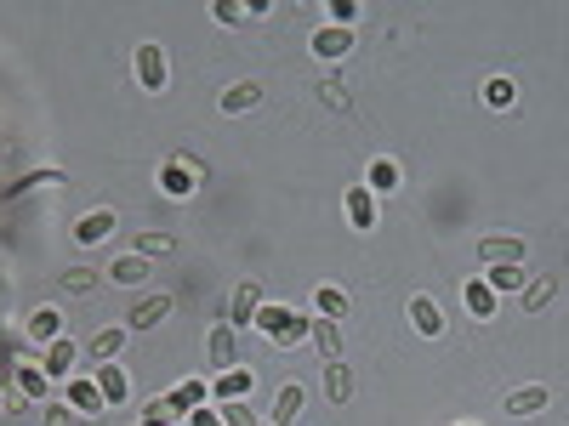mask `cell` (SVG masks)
<instances>
[{"instance_id":"obj_25","label":"cell","mask_w":569,"mask_h":426,"mask_svg":"<svg viewBox=\"0 0 569 426\" xmlns=\"http://www.w3.org/2000/svg\"><path fill=\"white\" fill-rule=\"evenodd\" d=\"M69 403H74V410H103V392H97V381H69Z\"/></svg>"},{"instance_id":"obj_19","label":"cell","mask_w":569,"mask_h":426,"mask_svg":"<svg viewBox=\"0 0 569 426\" xmlns=\"http://www.w3.org/2000/svg\"><path fill=\"white\" fill-rule=\"evenodd\" d=\"M97 392H103V403H125L132 381H125V370H120V364H97Z\"/></svg>"},{"instance_id":"obj_8","label":"cell","mask_w":569,"mask_h":426,"mask_svg":"<svg viewBox=\"0 0 569 426\" xmlns=\"http://www.w3.org/2000/svg\"><path fill=\"white\" fill-rule=\"evenodd\" d=\"M125 335H132V330H125V324H103V330H92V341H86V353L97 358V364H114V358L125 353Z\"/></svg>"},{"instance_id":"obj_23","label":"cell","mask_w":569,"mask_h":426,"mask_svg":"<svg viewBox=\"0 0 569 426\" xmlns=\"http://www.w3.org/2000/svg\"><path fill=\"white\" fill-rule=\"evenodd\" d=\"M109 279H114V285H142V279H149V256H137V250L120 256V262L109 267Z\"/></svg>"},{"instance_id":"obj_7","label":"cell","mask_w":569,"mask_h":426,"mask_svg":"<svg viewBox=\"0 0 569 426\" xmlns=\"http://www.w3.org/2000/svg\"><path fill=\"white\" fill-rule=\"evenodd\" d=\"M228 313H234V330L257 324V313H262V285H257V279H240V290H234V302H228Z\"/></svg>"},{"instance_id":"obj_5","label":"cell","mask_w":569,"mask_h":426,"mask_svg":"<svg viewBox=\"0 0 569 426\" xmlns=\"http://www.w3.org/2000/svg\"><path fill=\"white\" fill-rule=\"evenodd\" d=\"M205 358H211V370H234L240 364V341H234V324H217L211 330V341H205Z\"/></svg>"},{"instance_id":"obj_10","label":"cell","mask_w":569,"mask_h":426,"mask_svg":"<svg viewBox=\"0 0 569 426\" xmlns=\"http://www.w3.org/2000/svg\"><path fill=\"white\" fill-rule=\"evenodd\" d=\"M250 387H257V370H245V364H234V370L217 375V398H222V403H245Z\"/></svg>"},{"instance_id":"obj_29","label":"cell","mask_w":569,"mask_h":426,"mask_svg":"<svg viewBox=\"0 0 569 426\" xmlns=\"http://www.w3.org/2000/svg\"><path fill=\"white\" fill-rule=\"evenodd\" d=\"M484 102H490V109H513V102H518V85H513V80H490V85H484Z\"/></svg>"},{"instance_id":"obj_12","label":"cell","mask_w":569,"mask_h":426,"mask_svg":"<svg viewBox=\"0 0 569 426\" xmlns=\"http://www.w3.org/2000/svg\"><path fill=\"white\" fill-rule=\"evenodd\" d=\"M302 387H297V381H285V387L280 392H273V415H268V426H290V421H297L302 415Z\"/></svg>"},{"instance_id":"obj_31","label":"cell","mask_w":569,"mask_h":426,"mask_svg":"<svg viewBox=\"0 0 569 426\" xmlns=\"http://www.w3.org/2000/svg\"><path fill=\"white\" fill-rule=\"evenodd\" d=\"M172 250H177L172 233H142L137 239V256H172Z\"/></svg>"},{"instance_id":"obj_20","label":"cell","mask_w":569,"mask_h":426,"mask_svg":"<svg viewBox=\"0 0 569 426\" xmlns=\"http://www.w3.org/2000/svg\"><path fill=\"white\" fill-rule=\"evenodd\" d=\"M29 335L46 341V347H52V341H63V313L57 307H34L29 313Z\"/></svg>"},{"instance_id":"obj_35","label":"cell","mask_w":569,"mask_h":426,"mask_svg":"<svg viewBox=\"0 0 569 426\" xmlns=\"http://www.w3.org/2000/svg\"><path fill=\"white\" fill-rule=\"evenodd\" d=\"M217 415H222V426H257V415H250L245 403H222Z\"/></svg>"},{"instance_id":"obj_17","label":"cell","mask_w":569,"mask_h":426,"mask_svg":"<svg viewBox=\"0 0 569 426\" xmlns=\"http://www.w3.org/2000/svg\"><path fill=\"white\" fill-rule=\"evenodd\" d=\"M308 341L319 347V358H325V364H330V358H342V330H336L330 318H313V324H308Z\"/></svg>"},{"instance_id":"obj_6","label":"cell","mask_w":569,"mask_h":426,"mask_svg":"<svg viewBox=\"0 0 569 426\" xmlns=\"http://www.w3.org/2000/svg\"><path fill=\"white\" fill-rule=\"evenodd\" d=\"M160 403H165V415H172V421H188L205 403V381H182V387H172Z\"/></svg>"},{"instance_id":"obj_4","label":"cell","mask_w":569,"mask_h":426,"mask_svg":"<svg viewBox=\"0 0 569 426\" xmlns=\"http://www.w3.org/2000/svg\"><path fill=\"white\" fill-rule=\"evenodd\" d=\"M194 182H200V165H194V154H177L172 165L160 170V188H165L172 199H188V194H194Z\"/></svg>"},{"instance_id":"obj_39","label":"cell","mask_w":569,"mask_h":426,"mask_svg":"<svg viewBox=\"0 0 569 426\" xmlns=\"http://www.w3.org/2000/svg\"><path fill=\"white\" fill-rule=\"evenodd\" d=\"M217 24H240V6H234V0H217Z\"/></svg>"},{"instance_id":"obj_38","label":"cell","mask_w":569,"mask_h":426,"mask_svg":"<svg viewBox=\"0 0 569 426\" xmlns=\"http://www.w3.org/2000/svg\"><path fill=\"white\" fill-rule=\"evenodd\" d=\"M182 426H222V415H217V410H194V415H188Z\"/></svg>"},{"instance_id":"obj_15","label":"cell","mask_w":569,"mask_h":426,"mask_svg":"<svg viewBox=\"0 0 569 426\" xmlns=\"http://www.w3.org/2000/svg\"><path fill=\"white\" fill-rule=\"evenodd\" d=\"M262 102V85L257 80H240V85H228L222 92V114H250Z\"/></svg>"},{"instance_id":"obj_2","label":"cell","mask_w":569,"mask_h":426,"mask_svg":"<svg viewBox=\"0 0 569 426\" xmlns=\"http://www.w3.org/2000/svg\"><path fill=\"white\" fill-rule=\"evenodd\" d=\"M132 69H137V85H149V92H165V80H172L165 46H154V40H142V46L132 52Z\"/></svg>"},{"instance_id":"obj_34","label":"cell","mask_w":569,"mask_h":426,"mask_svg":"<svg viewBox=\"0 0 569 426\" xmlns=\"http://www.w3.org/2000/svg\"><path fill=\"white\" fill-rule=\"evenodd\" d=\"M319 102H325V109H336V114H348V85L325 80V85H319Z\"/></svg>"},{"instance_id":"obj_21","label":"cell","mask_w":569,"mask_h":426,"mask_svg":"<svg viewBox=\"0 0 569 426\" xmlns=\"http://www.w3.org/2000/svg\"><path fill=\"white\" fill-rule=\"evenodd\" d=\"M74 358H80V347H74L69 335H63V341H52V347H46V364H40V370L57 381V375H69V370H74Z\"/></svg>"},{"instance_id":"obj_1","label":"cell","mask_w":569,"mask_h":426,"mask_svg":"<svg viewBox=\"0 0 569 426\" xmlns=\"http://www.w3.org/2000/svg\"><path fill=\"white\" fill-rule=\"evenodd\" d=\"M308 324L313 318H302V313H290V307H273V302H262V313H257V330L273 341V347H302L308 341Z\"/></svg>"},{"instance_id":"obj_28","label":"cell","mask_w":569,"mask_h":426,"mask_svg":"<svg viewBox=\"0 0 569 426\" xmlns=\"http://www.w3.org/2000/svg\"><path fill=\"white\" fill-rule=\"evenodd\" d=\"M97 279H103V273H92V267H69V273H63V290H69V295H92Z\"/></svg>"},{"instance_id":"obj_11","label":"cell","mask_w":569,"mask_h":426,"mask_svg":"<svg viewBox=\"0 0 569 426\" xmlns=\"http://www.w3.org/2000/svg\"><path fill=\"white\" fill-rule=\"evenodd\" d=\"M410 324L421 330V335H445V313H438V302H433V295H410Z\"/></svg>"},{"instance_id":"obj_27","label":"cell","mask_w":569,"mask_h":426,"mask_svg":"<svg viewBox=\"0 0 569 426\" xmlns=\"http://www.w3.org/2000/svg\"><path fill=\"white\" fill-rule=\"evenodd\" d=\"M558 295V279H535V285H524V313H541L546 302Z\"/></svg>"},{"instance_id":"obj_33","label":"cell","mask_w":569,"mask_h":426,"mask_svg":"<svg viewBox=\"0 0 569 426\" xmlns=\"http://www.w3.org/2000/svg\"><path fill=\"white\" fill-rule=\"evenodd\" d=\"M467 307L490 318V313H495V290H490V285H467Z\"/></svg>"},{"instance_id":"obj_13","label":"cell","mask_w":569,"mask_h":426,"mask_svg":"<svg viewBox=\"0 0 569 426\" xmlns=\"http://www.w3.org/2000/svg\"><path fill=\"white\" fill-rule=\"evenodd\" d=\"M109 233H114V210H109V205L74 222V239H80V245H103V239H109Z\"/></svg>"},{"instance_id":"obj_14","label":"cell","mask_w":569,"mask_h":426,"mask_svg":"<svg viewBox=\"0 0 569 426\" xmlns=\"http://www.w3.org/2000/svg\"><path fill=\"white\" fill-rule=\"evenodd\" d=\"M348 46H353L348 29H319V34H313V57H319V63H342Z\"/></svg>"},{"instance_id":"obj_37","label":"cell","mask_w":569,"mask_h":426,"mask_svg":"<svg viewBox=\"0 0 569 426\" xmlns=\"http://www.w3.org/2000/svg\"><path fill=\"white\" fill-rule=\"evenodd\" d=\"M137 426H182V421H172V415H165V403H154V410H149V415H142Z\"/></svg>"},{"instance_id":"obj_22","label":"cell","mask_w":569,"mask_h":426,"mask_svg":"<svg viewBox=\"0 0 569 426\" xmlns=\"http://www.w3.org/2000/svg\"><path fill=\"white\" fill-rule=\"evenodd\" d=\"M348 222H353V228H376V199H370V188H348Z\"/></svg>"},{"instance_id":"obj_36","label":"cell","mask_w":569,"mask_h":426,"mask_svg":"<svg viewBox=\"0 0 569 426\" xmlns=\"http://www.w3.org/2000/svg\"><path fill=\"white\" fill-rule=\"evenodd\" d=\"M330 17H336V29H348L359 17V0H330Z\"/></svg>"},{"instance_id":"obj_26","label":"cell","mask_w":569,"mask_h":426,"mask_svg":"<svg viewBox=\"0 0 569 426\" xmlns=\"http://www.w3.org/2000/svg\"><path fill=\"white\" fill-rule=\"evenodd\" d=\"M365 188H376V194H393V188H398V165H393V160H376L370 177H365Z\"/></svg>"},{"instance_id":"obj_30","label":"cell","mask_w":569,"mask_h":426,"mask_svg":"<svg viewBox=\"0 0 569 426\" xmlns=\"http://www.w3.org/2000/svg\"><path fill=\"white\" fill-rule=\"evenodd\" d=\"M17 381H24V392H29V398H46V392H52V375H46V370H40V364H29V370H17Z\"/></svg>"},{"instance_id":"obj_32","label":"cell","mask_w":569,"mask_h":426,"mask_svg":"<svg viewBox=\"0 0 569 426\" xmlns=\"http://www.w3.org/2000/svg\"><path fill=\"white\" fill-rule=\"evenodd\" d=\"M490 290H524V267H490Z\"/></svg>"},{"instance_id":"obj_18","label":"cell","mask_w":569,"mask_h":426,"mask_svg":"<svg viewBox=\"0 0 569 426\" xmlns=\"http://www.w3.org/2000/svg\"><path fill=\"white\" fill-rule=\"evenodd\" d=\"M325 398L330 403H348L353 398V370L342 364V358H330V364H325Z\"/></svg>"},{"instance_id":"obj_9","label":"cell","mask_w":569,"mask_h":426,"mask_svg":"<svg viewBox=\"0 0 569 426\" xmlns=\"http://www.w3.org/2000/svg\"><path fill=\"white\" fill-rule=\"evenodd\" d=\"M165 313H172V295H142V302H132V313H125V330H154Z\"/></svg>"},{"instance_id":"obj_3","label":"cell","mask_w":569,"mask_h":426,"mask_svg":"<svg viewBox=\"0 0 569 426\" xmlns=\"http://www.w3.org/2000/svg\"><path fill=\"white\" fill-rule=\"evenodd\" d=\"M478 256H484V267H518L524 262V239L518 233H484Z\"/></svg>"},{"instance_id":"obj_16","label":"cell","mask_w":569,"mask_h":426,"mask_svg":"<svg viewBox=\"0 0 569 426\" xmlns=\"http://www.w3.org/2000/svg\"><path fill=\"white\" fill-rule=\"evenodd\" d=\"M546 403H553V387H518L507 392V415H541Z\"/></svg>"},{"instance_id":"obj_24","label":"cell","mask_w":569,"mask_h":426,"mask_svg":"<svg viewBox=\"0 0 569 426\" xmlns=\"http://www.w3.org/2000/svg\"><path fill=\"white\" fill-rule=\"evenodd\" d=\"M313 307H319V318H348V290H336V285H319L313 290Z\"/></svg>"}]
</instances>
